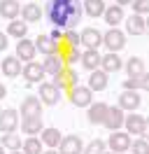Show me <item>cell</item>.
I'll return each mask as SVG.
<instances>
[{
    "instance_id": "1",
    "label": "cell",
    "mask_w": 149,
    "mask_h": 154,
    "mask_svg": "<svg viewBox=\"0 0 149 154\" xmlns=\"http://www.w3.org/2000/svg\"><path fill=\"white\" fill-rule=\"evenodd\" d=\"M47 19L54 23V28L68 30L74 28L82 21V2L79 0H49L47 2Z\"/></svg>"
},
{
    "instance_id": "2",
    "label": "cell",
    "mask_w": 149,
    "mask_h": 154,
    "mask_svg": "<svg viewBox=\"0 0 149 154\" xmlns=\"http://www.w3.org/2000/svg\"><path fill=\"white\" fill-rule=\"evenodd\" d=\"M68 100L72 103L74 107H89L93 103V91L89 87H72L68 89Z\"/></svg>"
},
{
    "instance_id": "3",
    "label": "cell",
    "mask_w": 149,
    "mask_h": 154,
    "mask_svg": "<svg viewBox=\"0 0 149 154\" xmlns=\"http://www.w3.org/2000/svg\"><path fill=\"white\" fill-rule=\"evenodd\" d=\"M102 45L107 47V51H121L126 47V33L119 28H110L107 33H102Z\"/></svg>"
},
{
    "instance_id": "4",
    "label": "cell",
    "mask_w": 149,
    "mask_h": 154,
    "mask_svg": "<svg viewBox=\"0 0 149 154\" xmlns=\"http://www.w3.org/2000/svg\"><path fill=\"white\" fill-rule=\"evenodd\" d=\"M105 145H107V147H110V152H114V154L128 152V147H130V133L112 131V133H110V140H107Z\"/></svg>"
},
{
    "instance_id": "5",
    "label": "cell",
    "mask_w": 149,
    "mask_h": 154,
    "mask_svg": "<svg viewBox=\"0 0 149 154\" xmlns=\"http://www.w3.org/2000/svg\"><path fill=\"white\" fill-rule=\"evenodd\" d=\"M123 128H126V133H133V135H144L147 133V119L142 115H126L123 117Z\"/></svg>"
},
{
    "instance_id": "6",
    "label": "cell",
    "mask_w": 149,
    "mask_h": 154,
    "mask_svg": "<svg viewBox=\"0 0 149 154\" xmlns=\"http://www.w3.org/2000/svg\"><path fill=\"white\" fill-rule=\"evenodd\" d=\"M123 110L119 105L114 107H107V112H105V119H102V126L105 128H110V131H121L123 128Z\"/></svg>"
},
{
    "instance_id": "7",
    "label": "cell",
    "mask_w": 149,
    "mask_h": 154,
    "mask_svg": "<svg viewBox=\"0 0 149 154\" xmlns=\"http://www.w3.org/2000/svg\"><path fill=\"white\" fill-rule=\"evenodd\" d=\"M142 105V96L140 91H130V89H123L119 96V107L123 112H135L138 107Z\"/></svg>"
},
{
    "instance_id": "8",
    "label": "cell",
    "mask_w": 149,
    "mask_h": 154,
    "mask_svg": "<svg viewBox=\"0 0 149 154\" xmlns=\"http://www.w3.org/2000/svg\"><path fill=\"white\" fill-rule=\"evenodd\" d=\"M37 98L42 100V105H56L61 100V91L51 84V82H40V89H37Z\"/></svg>"
},
{
    "instance_id": "9",
    "label": "cell",
    "mask_w": 149,
    "mask_h": 154,
    "mask_svg": "<svg viewBox=\"0 0 149 154\" xmlns=\"http://www.w3.org/2000/svg\"><path fill=\"white\" fill-rule=\"evenodd\" d=\"M77 82H79V77H77V72H74L72 68H65L61 75H56L54 77V84L58 91H68V89H72V87H77Z\"/></svg>"
},
{
    "instance_id": "10",
    "label": "cell",
    "mask_w": 149,
    "mask_h": 154,
    "mask_svg": "<svg viewBox=\"0 0 149 154\" xmlns=\"http://www.w3.org/2000/svg\"><path fill=\"white\" fill-rule=\"evenodd\" d=\"M56 149H58L61 154H82L84 143H82V138H79V135H63Z\"/></svg>"
},
{
    "instance_id": "11",
    "label": "cell",
    "mask_w": 149,
    "mask_h": 154,
    "mask_svg": "<svg viewBox=\"0 0 149 154\" xmlns=\"http://www.w3.org/2000/svg\"><path fill=\"white\" fill-rule=\"evenodd\" d=\"M42 70H44V75L49 77H56V75H61L65 70V61L61 54H49V56L44 58V63H42Z\"/></svg>"
},
{
    "instance_id": "12",
    "label": "cell",
    "mask_w": 149,
    "mask_h": 154,
    "mask_svg": "<svg viewBox=\"0 0 149 154\" xmlns=\"http://www.w3.org/2000/svg\"><path fill=\"white\" fill-rule=\"evenodd\" d=\"M19 115H21V119H23V117H40L42 115V100L37 96H26L23 103H21Z\"/></svg>"
},
{
    "instance_id": "13",
    "label": "cell",
    "mask_w": 149,
    "mask_h": 154,
    "mask_svg": "<svg viewBox=\"0 0 149 154\" xmlns=\"http://www.w3.org/2000/svg\"><path fill=\"white\" fill-rule=\"evenodd\" d=\"M79 45H84L86 49H98L102 45V33L98 28H84L79 33Z\"/></svg>"
},
{
    "instance_id": "14",
    "label": "cell",
    "mask_w": 149,
    "mask_h": 154,
    "mask_svg": "<svg viewBox=\"0 0 149 154\" xmlns=\"http://www.w3.org/2000/svg\"><path fill=\"white\" fill-rule=\"evenodd\" d=\"M21 75L26 77L28 84H37L44 79V70H42V63H35V61H28L26 66L21 68Z\"/></svg>"
},
{
    "instance_id": "15",
    "label": "cell",
    "mask_w": 149,
    "mask_h": 154,
    "mask_svg": "<svg viewBox=\"0 0 149 154\" xmlns=\"http://www.w3.org/2000/svg\"><path fill=\"white\" fill-rule=\"evenodd\" d=\"M19 126V112L17 110H2L0 112V133H12Z\"/></svg>"
},
{
    "instance_id": "16",
    "label": "cell",
    "mask_w": 149,
    "mask_h": 154,
    "mask_svg": "<svg viewBox=\"0 0 149 154\" xmlns=\"http://www.w3.org/2000/svg\"><path fill=\"white\" fill-rule=\"evenodd\" d=\"M121 68H123V61L119 58V54L107 51L105 56H100V70H102V72L112 75V72H117V70H121Z\"/></svg>"
},
{
    "instance_id": "17",
    "label": "cell",
    "mask_w": 149,
    "mask_h": 154,
    "mask_svg": "<svg viewBox=\"0 0 149 154\" xmlns=\"http://www.w3.org/2000/svg\"><path fill=\"white\" fill-rule=\"evenodd\" d=\"M126 21V35H144V30H147V21L144 17H140V14H130V19H123Z\"/></svg>"
},
{
    "instance_id": "18",
    "label": "cell",
    "mask_w": 149,
    "mask_h": 154,
    "mask_svg": "<svg viewBox=\"0 0 149 154\" xmlns=\"http://www.w3.org/2000/svg\"><path fill=\"white\" fill-rule=\"evenodd\" d=\"M35 45H33V40H26V38H21L19 40V45H17V58L21 61V63H28V61H33L35 58Z\"/></svg>"
},
{
    "instance_id": "19",
    "label": "cell",
    "mask_w": 149,
    "mask_h": 154,
    "mask_svg": "<svg viewBox=\"0 0 149 154\" xmlns=\"http://www.w3.org/2000/svg\"><path fill=\"white\" fill-rule=\"evenodd\" d=\"M102 19H105V23H107L110 28H117L121 21L126 19V17H123V7H119V5H110V7H105Z\"/></svg>"
},
{
    "instance_id": "20",
    "label": "cell",
    "mask_w": 149,
    "mask_h": 154,
    "mask_svg": "<svg viewBox=\"0 0 149 154\" xmlns=\"http://www.w3.org/2000/svg\"><path fill=\"white\" fill-rule=\"evenodd\" d=\"M107 107H110L107 103H91V105H89V112H86V119H89V124H93V126L102 124Z\"/></svg>"
},
{
    "instance_id": "21",
    "label": "cell",
    "mask_w": 149,
    "mask_h": 154,
    "mask_svg": "<svg viewBox=\"0 0 149 154\" xmlns=\"http://www.w3.org/2000/svg\"><path fill=\"white\" fill-rule=\"evenodd\" d=\"M21 19L26 21V23H37V21L42 19V7L37 5V2H28L21 7Z\"/></svg>"
},
{
    "instance_id": "22",
    "label": "cell",
    "mask_w": 149,
    "mask_h": 154,
    "mask_svg": "<svg viewBox=\"0 0 149 154\" xmlns=\"http://www.w3.org/2000/svg\"><path fill=\"white\" fill-rule=\"evenodd\" d=\"M107 79H110V75L102 72L100 68H98V70H91V77H89V84L86 87L91 89V91H102V89H107Z\"/></svg>"
},
{
    "instance_id": "23",
    "label": "cell",
    "mask_w": 149,
    "mask_h": 154,
    "mask_svg": "<svg viewBox=\"0 0 149 154\" xmlns=\"http://www.w3.org/2000/svg\"><path fill=\"white\" fill-rule=\"evenodd\" d=\"M21 61H19L17 56H7L2 58V63H0V70L5 72V77H19L21 75Z\"/></svg>"
},
{
    "instance_id": "24",
    "label": "cell",
    "mask_w": 149,
    "mask_h": 154,
    "mask_svg": "<svg viewBox=\"0 0 149 154\" xmlns=\"http://www.w3.org/2000/svg\"><path fill=\"white\" fill-rule=\"evenodd\" d=\"M79 63H82L89 72H91V70H98V68H100V54H98V49H86L82 56H79Z\"/></svg>"
},
{
    "instance_id": "25",
    "label": "cell",
    "mask_w": 149,
    "mask_h": 154,
    "mask_svg": "<svg viewBox=\"0 0 149 154\" xmlns=\"http://www.w3.org/2000/svg\"><path fill=\"white\" fill-rule=\"evenodd\" d=\"M42 128H44L42 117H23V119H21V131L26 135H37Z\"/></svg>"
},
{
    "instance_id": "26",
    "label": "cell",
    "mask_w": 149,
    "mask_h": 154,
    "mask_svg": "<svg viewBox=\"0 0 149 154\" xmlns=\"http://www.w3.org/2000/svg\"><path fill=\"white\" fill-rule=\"evenodd\" d=\"M61 131L58 128H42L40 131V140H42V145H47L49 149H56L58 147V143H61Z\"/></svg>"
},
{
    "instance_id": "27",
    "label": "cell",
    "mask_w": 149,
    "mask_h": 154,
    "mask_svg": "<svg viewBox=\"0 0 149 154\" xmlns=\"http://www.w3.org/2000/svg\"><path fill=\"white\" fill-rule=\"evenodd\" d=\"M33 45H35V49H37V51H42L44 56H49V54H56V51H58V42H54L49 35H37V40L33 42Z\"/></svg>"
},
{
    "instance_id": "28",
    "label": "cell",
    "mask_w": 149,
    "mask_h": 154,
    "mask_svg": "<svg viewBox=\"0 0 149 154\" xmlns=\"http://www.w3.org/2000/svg\"><path fill=\"white\" fill-rule=\"evenodd\" d=\"M105 0H84L82 2V12L84 14H89L91 19H96V17H102V12H105Z\"/></svg>"
},
{
    "instance_id": "29",
    "label": "cell",
    "mask_w": 149,
    "mask_h": 154,
    "mask_svg": "<svg viewBox=\"0 0 149 154\" xmlns=\"http://www.w3.org/2000/svg\"><path fill=\"white\" fill-rule=\"evenodd\" d=\"M123 89H130V91H147L149 89V75L142 72V75H138V77H128V79L123 82Z\"/></svg>"
},
{
    "instance_id": "30",
    "label": "cell",
    "mask_w": 149,
    "mask_h": 154,
    "mask_svg": "<svg viewBox=\"0 0 149 154\" xmlns=\"http://www.w3.org/2000/svg\"><path fill=\"white\" fill-rule=\"evenodd\" d=\"M42 149H44V145H42V140L37 135H28L21 143V152L23 154H42Z\"/></svg>"
},
{
    "instance_id": "31",
    "label": "cell",
    "mask_w": 149,
    "mask_h": 154,
    "mask_svg": "<svg viewBox=\"0 0 149 154\" xmlns=\"http://www.w3.org/2000/svg\"><path fill=\"white\" fill-rule=\"evenodd\" d=\"M21 7H19V0H0V17L5 19H17Z\"/></svg>"
},
{
    "instance_id": "32",
    "label": "cell",
    "mask_w": 149,
    "mask_h": 154,
    "mask_svg": "<svg viewBox=\"0 0 149 154\" xmlns=\"http://www.w3.org/2000/svg\"><path fill=\"white\" fill-rule=\"evenodd\" d=\"M26 33H28V23H26V21H23V19H21V21H19V19H12L5 35H12V38L21 40V38H26Z\"/></svg>"
},
{
    "instance_id": "33",
    "label": "cell",
    "mask_w": 149,
    "mask_h": 154,
    "mask_svg": "<svg viewBox=\"0 0 149 154\" xmlns=\"http://www.w3.org/2000/svg\"><path fill=\"white\" fill-rule=\"evenodd\" d=\"M142 72H147L144 61H142L140 56H130L128 61H126V75L128 77H138V75H142Z\"/></svg>"
},
{
    "instance_id": "34",
    "label": "cell",
    "mask_w": 149,
    "mask_h": 154,
    "mask_svg": "<svg viewBox=\"0 0 149 154\" xmlns=\"http://www.w3.org/2000/svg\"><path fill=\"white\" fill-rule=\"evenodd\" d=\"M21 138H19V133H2V138H0V145L5 147V149H9V152H14V149H21Z\"/></svg>"
},
{
    "instance_id": "35",
    "label": "cell",
    "mask_w": 149,
    "mask_h": 154,
    "mask_svg": "<svg viewBox=\"0 0 149 154\" xmlns=\"http://www.w3.org/2000/svg\"><path fill=\"white\" fill-rule=\"evenodd\" d=\"M61 42H63L65 47H70V49H77L79 47V33H77L74 28L63 30V40H61Z\"/></svg>"
},
{
    "instance_id": "36",
    "label": "cell",
    "mask_w": 149,
    "mask_h": 154,
    "mask_svg": "<svg viewBox=\"0 0 149 154\" xmlns=\"http://www.w3.org/2000/svg\"><path fill=\"white\" fill-rule=\"evenodd\" d=\"M130 154H149V143L144 140V135H140L138 140H133L130 143Z\"/></svg>"
},
{
    "instance_id": "37",
    "label": "cell",
    "mask_w": 149,
    "mask_h": 154,
    "mask_svg": "<svg viewBox=\"0 0 149 154\" xmlns=\"http://www.w3.org/2000/svg\"><path fill=\"white\" fill-rule=\"evenodd\" d=\"M105 149H107L105 140H98V138H96V140H91V143H89V145L82 149V154H102Z\"/></svg>"
},
{
    "instance_id": "38",
    "label": "cell",
    "mask_w": 149,
    "mask_h": 154,
    "mask_svg": "<svg viewBox=\"0 0 149 154\" xmlns=\"http://www.w3.org/2000/svg\"><path fill=\"white\" fill-rule=\"evenodd\" d=\"M79 56H82V51H79V49H68V51L63 54L65 68H72L74 63H79Z\"/></svg>"
},
{
    "instance_id": "39",
    "label": "cell",
    "mask_w": 149,
    "mask_h": 154,
    "mask_svg": "<svg viewBox=\"0 0 149 154\" xmlns=\"http://www.w3.org/2000/svg\"><path fill=\"white\" fill-rule=\"evenodd\" d=\"M130 5H133L135 14H140V17H144V14L149 12V0H133Z\"/></svg>"
},
{
    "instance_id": "40",
    "label": "cell",
    "mask_w": 149,
    "mask_h": 154,
    "mask_svg": "<svg viewBox=\"0 0 149 154\" xmlns=\"http://www.w3.org/2000/svg\"><path fill=\"white\" fill-rule=\"evenodd\" d=\"M49 38L54 40V42H61V40H63V30H61V28H54L51 33H49Z\"/></svg>"
},
{
    "instance_id": "41",
    "label": "cell",
    "mask_w": 149,
    "mask_h": 154,
    "mask_svg": "<svg viewBox=\"0 0 149 154\" xmlns=\"http://www.w3.org/2000/svg\"><path fill=\"white\" fill-rule=\"evenodd\" d=\"M5 49H7V35L0 33V51H5Z\"/></svg>"
},
{
    "instance_id": "42",
    "label": "cell",
    "mask_w": 149,
    "mask_h": 154,
    "mask_svg": "<svg viewBox=\"0 0 149 154\" xmlns=\"http://www.w3.org/2000/svg\"><path fill=\"white\" fill-rule=\"evenodd\" d=\"M7 96V89H5V84H0V100Z\"/></svg>"
},
{
    "instance_id": "43",
    "label": "cell",
    "mask_w": 149,
    "mask_h": 154,
    "mask_svg": "<svg viewBox=\"0 0 149 154\" xmlns=\"http://www.w3.org/2000/svg\"><path fill=\"white\" fill-rule=\"evenodd\" d=\"M130 2H133V0H117V5H119V7H123V5H130Z\"/></svg>"
},
{
    "instance_id": "44",
    "label": "cell",
    "mask_w": 149,
    "mask_h": 154,
    "mask_svg": "<svg viewBox=\"0 0 149 154\" xmlns=\"http://www.w3.org/2000/svg\"><path fill=\"white\" fill-rule=\"evenodd\" d=\"M42 154H61V152H56V149H49V152H42Z\"/></svg>"
},
{
    "instance_id": "45",
    "label": "cell",
    "mask_w": 149,
    "mask_h": 154,
    "mask_svg": "<svg viewBox=\"0 0 149 154\" xmlns=\"http://www.w3.org/2000/svg\"><path fill=\"white\" fill-rule=\"evenodd\" d=\"M9 154H23V152H21V149H14V152H9Z\"/></svg>"
},
{
    "instance_id": "46",
    "label": "cell",
    "mask_w": 149,
    "mask_h": 154,
    "mask_svg": "<svg viewBox=\"0 0 149 154\" xmlns=\"http://www.w3.org/2000/svg\"><path fill=\"white\" fill-rule=\"evenodd\" d=\"M0 154H5V147H2V145H0Z\"/></svg>"
},
{
    "instance_id": "47",
    "label": "cell",
    "mask_w": 149,
    "mask_h": 154,
    "mask_svg": "<svg viewBox=\"0 0 149 154\" xmlns=\"http://www.w3.org/2000/svg\"><path fill=\"white\" fill-rule=\"evenodd\" d=\"M102 154H114V152H107V149H105V152H102Z\"/></svg>"
},
{
    "instance_id": "48",
    "label": "cell",
    "mask_w": 149,
    "mask_h": 154,
    "mask_svg": "<svg viewBox=\"0 0 149 154\" xmlns=\"http://www.w3.org/2000/svg\"><path fill=\"white\" fill-rule=\"evenodd\" d=\"M0 112H2V110H0Z\"/></svg>"
}]
</instances>
